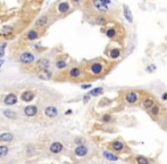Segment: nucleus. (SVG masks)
Instances as JSON below:
<instances>
[{"label":"nucleus","mask_w":167,"mask_h":164,"mask_svg":"<svg viewBox=\"0 0 167 164\" xmlns=\"http://www.w3.org/2000/svg\"><path fill=\"white\" fill-rule=\"evenodd\" d=\"M72 1H73V2H75V4H79V2H81L82 0H72Z\"/></svg>","instance_id":"41"},{"label":"nucleus","mask_w":167,"mask_h":164,"mask_svg":"<svg viewBox=\"0 0 167 164\" xmlns=\"http://www.w3.org/2000/svg\"><path fill=\"white\" fill-rule=\"evenodd\" d=\"M81 88H82V89H90V88H91V85H90V83H88V85H81Z\"/></svg>","instance_id":"39"},{"label":"nucleus","mask_w":167,"mask_h":164,"mask_svg":"<svg viewBox=\"0 0 167 164\" xmlns=\"http://www.w3.org/2000/svg\"><path fill=\"white\" fill-rule=\"evenodd\" d=\"M156 70H157V66H156L155 64H149V65L145 67V71H147L148 73H154Z\"/></svg>","instance_id":"32"},{"label":"nucleus","mask_w":167,"mask_h":164,"mask_svg":"<svg viewBox=\"0 0 167 164\" xmlns=\"http://www.w3.org/2000/svg\"><path fill=\"white\" fill-rule=\"evenodd\" d=\"M158 123L160 124V127L164 130L167 131V108H166V111H165V113L163 114V116H161V119L159 120Z\"/></svg>","instance_id":"26"},{"label":"nucleus","mask_w":167,"mask_h":164,"mask_svg":"<svg viewBox=\"0 0 167 164\" xmlns=\"http://www.w3.org/2000/svg\"><path fill=\"white\" fill-rule=\"evenodd\" d=\"M5 104L6 105H14V104H16L17 102V96L15 95V94H9V95H7L5 97Z\"/></svg>","instance_id":"17"},{"label":"nucleus","mask_w":167,"mask_h":164,"mask_svg":"<svg viewBox=\"0 0 167 164\" xmlns=\"http://www.w3.org/2000/svg\"><path fill=\"white\" fill-rule=\"evenodd\" d=\"M38 66L41 68H43V70H47L48 66H49V61L46 59V58H43V59H40L39 62H38Z\"/></svg>","instance_id":"29"},{"label":"nucleus","mask_w":167,"mask_h":164,"mask_svg":"<svg viewBox=\"0 0 167 164\" xmlns=\"http://www.w3.org/2000/svg\"><path fill=\"white\" fill-rule=\"evenodd\" d=\"M157 99H156V97L154 95H151L150 92H145V95L143 96L142 98V100L140 103V106L143 108L144 111H149L150 108L152 107V106H155L156 104H157Z\"/></svg>","instance_id":"6"},{"label":"nucleus","mask_w":167,"mask_h":164,"mask_svg":"<svg viewBox=\"0 0 167 164\" xmlns=\"http://www.w3.org/2000/svg\"><path fill=\"white\" fill-rule=\"evenodd\" d=\"M66 115H68V114H72V111H71V109H69V111H67V112H66Z\"/></svg>","instance_id":"42"},{"label":"nucleus","mask_w":167,"mask_h":164,"mask_svg":"<svg viewBox=\"0 0 167 164\" xmlns=\"http://www.w3.org/2000/svg\"><path fill=\"white\" fill-rule=\"evenodd\" d=\"M109 63L105 59H96L89 64V72L93 76H101L109 71Z\"/></svg>","instance_id":"2"},{"label":"nucleus","mask_w":167,"mask_h":164,"mask_svg":"<svg viewBox=\"0 0 167 164\" xmlns=\"http://www.w3.org/2000/svg\"><path fill=\"white\" fill-rule=\"evenodd\" d=\"M102 2H104L105 5H107V6H109L110 4H111V0H101Z\"/></svg>","instance_id":"40"},{"label":"nucleus","mask_w":167,"mask_h":164,"mask_svg":"<svg viewBox=\"0 0 167 164\" xmlns=\"http://www.w3.org/2000/svg\"><path fill=\"white\" fill-rule=\"evenodd\" d=\"M47 22H48V17L45 15V16H41L40 18H38V19L35 21L34 25L36 26V28H42V26L46 25Z\"/></svg>","instance_id":"23"},{"label":"nucleus","mask_w":167,"mask_h":164,"mask_svg":"<svg viewBox=\"0 0 167 164\" xmlns=\"http://www.w3.org/2000/svg\"><path fill=\"white\" fill-rule=\"evenodd\" d=\"M4 115L6 116L7 119H16L17 118V114L15 113V112H13V111H10V109H6V111H4Z\"/></svg>","instance_id":"28"},{"label":"nucleus","mask_w":167,"mask_h":164,"mask_svg":"<svg viewBox=\"0 0 167 164\" xmlns=\"http://www.w3.org/2000/svg\"><path fill=\"white\" fill-rule=\"evenodd\" d=\"M13 32V28L12 26H8V28H5L2 30V32L1 34H4V35H8V34H10Z\"/></svg>","instance_id":"34"},{"label":"nucleus","mask_w":167,"mask_h":164,"mask_svg":"<svg viewBox=\"0 0 167 164\" xmlns=\"http://www.w3.org/2000/svg\"><path fill=\"white\" fill-rule=\"evenodd\" d=\"M123 14H124V17L128 23H133V15L131 9L128 8L127 5H123Z\"/></svg>","instance_id":"13"},{"label":"nucleus","mask_w":167,"mask_h":164,"mask_svg":"<svg viewBox=\"0 0 167 164\" xmlns=\"http://www.w3.org/2000/svg\"><path fill=\"white\" fill-rule=\"evenodd\" d=\"M123 49L121 47H117V46H111L109 47L107 50H106V55L109 57L111 61H117L123 56Z\"/></svg>","instance_id":"7"},{"label":"nucleus","mask_w":167,"mask_h":164,"mask_svg":"<svg viewBox=\"0 0 167 164\" xmlns=\"http://www.w3.org/2000/svg\"><path fill=\"white\" fill-rule=\"evenodd\" d=\"M107 149L113 152V153L117 154V155H119V154H130L132 152L130 146L122 138H116V139L108 142L107 144Z\"/></svg>","instance_id":"3"},{"label":"nucleus","mask_w":167,"mask_h":164,"mask_svg":"<svg viewBox=\"0 0 167 164\" xmlns=\"http://www.w3.org/2000/svg\"><path fill=\"white\" fill-rule=\"evenodd\" d=\"M74 142H75V144H76L77 146H80V145H84V142H85V140H84L83 138H80V137H79V138H75Z\"/></svg>","instance_id":"36"},{"label":"nucleus","mask_w":167,"mask_h":164,"mask_svg":"<svg viewBox=\"0 0 167 164\" xmlns=\"http://www.w3.org/2000/svg\"><path fill=\"white\" fill-rule=\"evenodd\" d=\"M26 38L29 40H35L38 38V32L34 31V30H31V31H29L27 34H26Z\"/></svg>","instance_id":"30"},{"label":"nucleus","mask_w":167,"mask_h":164,"mask_svg":"<svg viewBox=\"0 0 167 164\" xmlns=\"http://www.w3.org/2000/svg\"><path fill=\"white\" fill-rule=\"evenodd\" d=\"M6 43H2V45L0 46V58H2V57L5 56V49H6Z\"/></svg>","instance_id":"35"},{"label":"nucleus","mask_w":167,"mask_h":164,"mask_svg":"<svg viewBox=\"0 0 167 164\" xmlns=\"http://www.w3.org/2000/svg\"><path fill=\"white\" fill-rule=\"evenodd\" d=\"M134 164H152L154 163V160L148 157V156H144L141 154H137L132 157Z\"/></svg>","instance_id":"9"},{"label":"nucleus","mask_w":167,"mask_h":164,"mask_svg":"<svg viewBox=\"0 0 167 164\" xmlns=\"http://www.w3.org/2000/svg\"><path fill=\"white\" fill-rule=\"evenodd\" d=\"M89 153V148L85 145H80V146H76V148L74 149V154L77 157H84L87 156Z\"/></svg>","instance_id":"11"},{"label":"nucleus","mask_w":167,"mask_h":164,"mask_svg":"<svg viewBox=\"0 0 167 164\" xmlns=\"http://www.w3.org/2000/svg\"><path fill=\"white\" fill-rule=\"evenodd\" d=\"M36 112H38V108H36V106H33V105H30V106H26L24 108V113L27 116H34Z\"/></svg>","instance_id":"18"},{"label":"nucleus","mask_w":167,"mask_h":164,"mask_svg":"<svg viewBox=\"0 0 167 164\" xmlns=\"http://www.w3.org/2000/svg\"><path fill=\"white\" fill-rule=\"evenodd\" d=\"M51 72L50 71H48V70H42L40 73L38 74V76L40 78V79H43V80H49L51 78Z\"/></svg>","instance_id":"27"},{"label":"nucleus","mask_w":167,"mask_h":164,"mask_svg":"<svg viewBox=\"0 0 167 164\" xmlns=\"http://www.w3.org/2000/svg\"><path fill=\"white\" fill-rule=\"evenodd\" d=\"M2 64H4V61H0V66H1Z\"/></svg>","instance_id":"43"},{"label":"nucleus","mask_w":167,"mask_h":164,"mask_svg":"<svg viewBox=\"0 0 167 164\" xmlns=\"http://www.w3.org/2000/svg\"><path fill=\"white\" fill-rule=\"evenodd\" d=\"M105 34L108 39L113 40V41H117V42H121L125 37V32H124L122 25H114V26L107 28L105 31Z\"/></svg>","instance_id":"4"},{"label":"nucleus","mask_w":167,"mask_h":164,"mask_svg":"<svg viewBox=\"0 0 167 164\" xmlns=\"http://www.w3.org/2000/svg\"><path fill=\"white\" fill-rule=\"evenodd\" d=\"M56 66H57V68L62 70V68H65L67 66V63L65 62V61H58V62L56 63Z\"/></svg>","instance_id":"33"},{"label":"nucleus","mask_w":167,"mask_h":164,"mask_svg":"<svg viewBox=\"0 0 167 164\" xmlns=\"http://www.w3.org/2000/svg\"><path fill=\"white\" fill-rule=\"evenodd\" d=\"M102 156H104L105 159L107 160V161H109V162H118L121 157L117 155V154L113 153V152H110V151H102Z\"/></svg>","instance_id":"10"},{"label":"nucleus","mask_w":167,"mask_h":164,"mask_svg":"<svg viewBox=\"0 0 167 164\" xmlns=\"http://www.w3.org/2000/svg\"><path fill=\"white\" fill-rule=\"evenodd\" d=\"M165 111H166V108L164 107L160 103H157L155 106H152L147 113L149 114V116L154 121L159 122V120L161 119V116H163V114L165 113Z\"/></svg>","instance_id":"5"},{"label":"nucleus","mask_w":167,"mask_h":164,"mask_svg":"<svg viewBox=\"0 0 167 164\" xmlns=\"http://www.w3.org/2000/svg\"><path fill=\"white\" fill-rule=\"evenodd\" d=\"M69 76L71 78H73V79H76V78H79L81 74H82V71H81L80 67H72L69 70Z\"/></svg>","instance_id":"20"},{"label":"nucleus","mask_w":167,"mask_h":164,"mask_svg":"<svg viewBox=\"0 0 167 164\" xmlns=\"http://www.w3.org/2000/svg\"><path fill=\"white\" fill-rule=\"evenodd\" d=\"M104 94V88H101V87H97V88H93L91 91H89V95L91 97H97V96H100V95H102Z\"/></svg>","instance_id":"24"},{"label":"nucleus","mask_w":167,"mask_h":164,"mask_svg":"<svg viewBox=\"0 0 167 164\" xmlns=\"http://www.w3.org/2000/svg\"><path fill=\"white\" fill-rule=\"evenodd\" d=\"M19 61L23 64H30V63L34 62V55H32L31 52H23L19 56Z\"/></svg>","instance_id":"12"},{"label":"nucleus","mask_w":167,"mask_h":164,"mask_svg":"<svg viewBox=\"0 0 167 164\" xmlns=\"http://www.w3.org/2000/svg\"><path fill=\"white\" fill-rule=\"evenodd\" d=\"M160 99L163 100V102H167V92H166V91H164V92L161 94Z\"/></svg>","instance_id":"37"},{"label":"nucleus","mask_w":167,"mask_h":164,"mask_svg":"<svg viewBox=\"0 0 167 164\" xmlns=\"http://www.w3.org/2000/svg\"><path fill=\"white\" fill-rule=\"evenodd\" d=\"M57 10H58V13H60V14H64V13L68 11L69 10V4L68 2H66V1L59 2L57 6Z\"/></svg>","instance_id":"19"},{"label":"nucleus","mask_w":167,"mask_h":164,"mask_svg":"<svg viewBox=\"0 0 167 164\" xmlns=\"http://www.w3.org/2000/svg\"><path fill=\"white\" fill-rule=\"evenodd\" d=\"M92 6L100 14H106L109 11V6L105 5L101 0H92Z\"/></svg>","instance_id":"8"},{"label":"nucleus","mask_w":167,"mask_h":164,"mask_svg":"<svg viewBox=\"0 0 167 164\" xmlns=\"http://www.w3.org/2000/svg\"><path fill=\"white\" fill-rule=\"evenodd\" d=\"M94 23L96 24H98V25H106V23H107V17H105L102 14H100L98 16H96L94 18Z\"/></svg>","instance_id":"25"},{"label":"nucleus","mask_w":167,"mask_h":164,"mask_svg":"<svg viewBox=\"0 0 167 164\" xmlns=\"http://www.w3.org/2000/svg\"><path fill=\"white\" fill-rule=\"evenodd\" d=\"M34 96L35 95L33 91H25L22 95V100H24V102H31L34 98Z\"/></svg>","instance_id":"22"},{"label":"nucleus","mask_w":167,"mask_h":164,"mask_svg":"<svg viewBox=\"0 0 167 164\" xmlns=\"http://www.w3.org/2000/svg\"><path fill=\"white\" fill-rule=\"evenodd\" d=\"M147 91L140 90V89H127V90L122 91V102L126 106L134 107L140 105L143 96Z\"/></svg>","instance_id":"1"},{"label":"nucleus","mask_w":167,"mask_h":164,"mask_svg":"<svg viewBox=\"0 0 167 164\" xmlns=\"http://www.w3.org/2000/svg\"><path fill=\"white\" fill-rule=\"evenodd\" d=\"M90 98H91V96H90V95L88 94V95H85V96L83 97V102H84V103H88L89 100H90Z\"/></svg>","instance_id":"38"},{"label":"nucleus","mask_w":167,"mask_h":164,"mask_svg":"<svg viewBox=\"0 0 167 164\" xmlns=\"http://www.w3.org/2000/svg\"><path fill=\"white\" fill-rule=\"evenodd\" d=\"M45 113L48 118H50V119H53V118H56L58 115V111L56 107H53V106H48V107L45 109Z\"/></svg>","instance_id":"15"},{"label":"nucleus","mask_w":167,"mask_h":164,"mask_svg":"<svg viewBox=\"0 0 167 164\" xmlns=\"http://www.w3.org/2000/svg\"><path fill=\"white\" fill-rule=\"evenodd\" d=\"M63 144L62 142H52L51 145H50V152L53 154H58V153H60L62 151H63Z\"/></svg>","instance_id":"14"},{"label":"nucleus","mask_w":167,"mask_h":164,"mask_svg":"<svg viewBox=\"0 0 167 164\" xmlns=\"http://www.w3.org/2000/svg\"><path fill=\"white\" fill-rule=\"evenodd\" d=\"M9 152L7 146H0V157H5Z\"/></svg>","instance_id":"31"},{"label":"nucleus","mask_w":167,"mask_h":164,"mask_svg":"<svg viewBox=\"0 0 167 164\" xmlns=\"http://www.w3.org/2000/svg\"><path fill=\"white\" fill-rule=\"evenodd\" d=\"M100 121L102 122V123H106V124H109L111 122H114L115 121V116L113 115V114L110 113H105L101 118H100Z\"/></svg>","instance_id":"16"},{"label":"nucleus","mask_w":167,"mask_h":164,"mask_svg":"<svg viewBox=\"0 0 167 164\" xmlns=\"http://www.w3.org/2000/svg\"><path fill=\"white\" fill-rule=\"evenodd\" d=\"M13 138H14V136H13L10 132H4V133L0 135V142H9L13 140Z\"/></svg>","instance_id":"21"}]
</instances>
